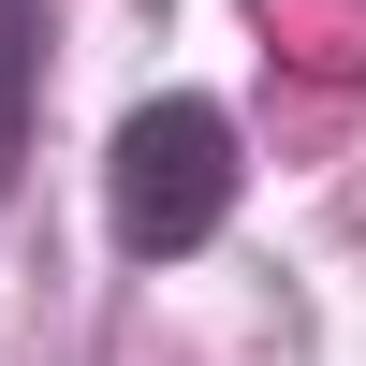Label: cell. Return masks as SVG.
Instances as JSON below:
<instances>
[{
	"label": "cell",
	"mask_w": 366,
	"mask_h": 366,
	"mask_svg": "<svg viewBox=\"0 0 366 366\" xmlns=\"http://www.w3.org/2000/svg\"><path fill=\"white\" fill-rule=\"evenodd\" d=\"M29 74H44V15L0 0V205H15V162H29Z\"/></svg>",
	"instance_id": "obj_2"
},
{
	"label": "cell",
	"mask_w": 366,
	"mask_h": 366,
	"mask_svg": "<svg viewBox=\"0 0 366 366\" xmlns=\"http://www.w3.org/2000/svg\"><path fill=\"white\" fill-rule=\"evenodd\" d=\"M103 220L132 264H176L205 249V234L234 220V117L191 103V88H162V103L117 117V162H103Z\"/></svg>",
	"instance_id": "obj_1"
}]
</instances>
